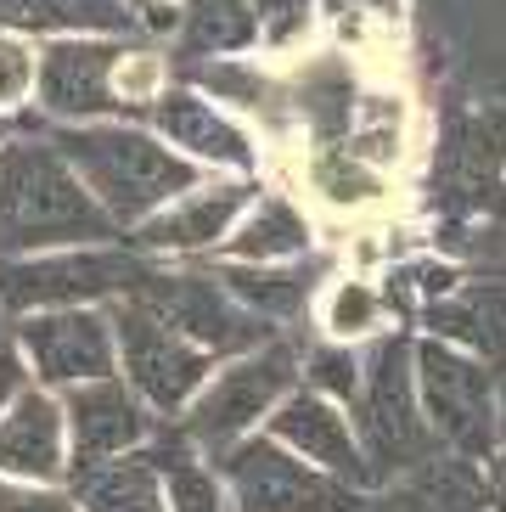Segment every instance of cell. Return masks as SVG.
<instances>
[{
  "instance_id": "21",
  "label": "cell",
  "mask_w": 506,
  "mask_h": 512,
  "mask_svg": "<svg viewBox=\"0 0 506 512\" xmlns=\"http://www.w3.org/2000/svg\"><path fill=\"white\" fill-rule=\"evenodd\" d=\"M0 29L12 34H45V40H68V34H141L130 0H0Z\"/></svg>"
},
{
  "instance_id": "12",
  "label": "cell",
  "mask_w": 506,
  "mask_h": 512,
  "mask_svg": "<svg viewBox=\"0 0 506 512\" xmlns=\"http://www.w3.org/2000/svg\"><path fill=\"white\" fill-rule=\"evenodd\" d=\"M259 197L253 175H203L197 186H186L180 197H169L158 214H147L130 231V248L147 259H192V254H214L231 226H237L248 203Z\"/></svg>"
},
{
  "instance_id": "24",
  "label": "cell",
  "mask_w": 506,
  "mask_h": 512,
  "mask_svg": "<svg viewBox=\"0 0 506 512\" xmlns=\"http://www.w3.org/2000/svg\"><path fill=\"white\" fill-rule=\"evenodd\" d=\"M152 456H158V467H164L169 512H237L225 479L214 473V462L180 434L175 422H164V428L152 434Z\"/></svg>"
},
{
  "instance_id": "6",
  "label": "cell",
  "mask_w": 506,
  "mask_h": 512,
  "mask_svg": "<svg viewBox=\"0 0 506 512\" xmlns=\"http://www.w3.org/2000/svg\"><path fill=\"white\" fill-rule=\"evenodd\" d=\"M152 271L147 254L119 242H85V248H45V254L0 259V310L6 321L34 310H79V304H113L141 287Z\"/></svg>"
},
{
  "instance_id": "4",
  "label": "cell",
  "mask_w": 506,
  "mask_h": 512,
  "mask_svg": "<svg viewBox=\"0 0 506 512\" xmlns=\"http://www.w3.org/2000/svg\"><path fill=\"white\" fill-rule=\"evenodd\" d=\"M298 338L282 332L270 344L248 349V355H231L209 372V383L192 394V406L175 417V428L192 439L203 456H220L225 445L259 434L270 422V411L282 406V394L298 389Z\"/></svg>"
},
{
  "instance_id": "37",
  "label": "cell",
  "mask_w": 506,
  "mask_h": 512,
  "mask_svg": "<svg viewBox=\"0 0 506 512\" xmlns=\"http://www.w3.org/2000/svg\"><path fill=\"white\" fill-rule=\"evenodd\" d=\"M0 141H6V130H0Z\"/></svg>"
},
{
  "instance_id": "10",
  "label": "cell",
  "mask_w": 506,
  "mask_h": 512,
  "mask_svg": "<svg viewBox=\"0 0 506 512\" xmlns=\"http://www.w3.org/2000/svg\"><path fill=\"white\" fill-rule=\"evenodd\" d=\"M12 338H17V349H23V361H29V377L51 394L119 372V344H113V316H107V304L17 316Z\"/></svg>"
},
{
  "instance_id": "7",
  "label": "cell",
  "mask_w": 506,
  "mask_h": 512,
  "mask_svg": "<svg viewBox=\"0 0 506 512\" xmlns=\"http://www.w3.org/2000/svg\"><path fill=\"white\" fill-rule=\"evenodd\" d=\"M107 316H113V344H119V377L152 406V417L175 422L180 411L192 406V394L209 383V372L220 361H214L209 349H197L180 327H169V321L158 316L147 299H135V293L113 299Z\"/></svg>"
},
{
  "instance_id": "33",
  "label": "cell",
  "mask_w": 506,
  "mask_h": 512,
  "mask_svg": "<svg viewBox=\"0 0 506 512\" xmlns=\"http://www.w3.org/2000/svg\"><path fill=\"white\" fill-rule=\"evenodd\" d=\"M130 6H135V17H141V34H147V29H164V34H175V23H180L175 0H130Z\"/></svg>"
},
{
  "instance_id": "3",
  "label": "cell",
  "mask_w": 506,
  "mask_h": 512,
  "mask_svg": "<svg viewBox=\"0 0 506 512\" xmlns=\"http://www.w3.org/2000/svg\"><path fill=\"white\" fill-rule=\"evenodd\" d=\"M349 422H355V439L366 451V467H372V490L439 451L417 400L411 332L388 327L383 338H372L360 349V389L349 400Z\"/></svg>"
},
{
  "instance_id": "23",
  "label": "cell",
  "mask_w": 506,
  "mask_h": 512,
  "mask_svg": "<svg viewBox=\"0 0 506 512\" xmlns=\"http://www.w3.org/2000/svg\"><path fill=\"white\" fill-rule=\"evenodd\" d=\"M214 276L276 332L293 327V316H304V304H315V287H321L310 259H298V265H231V259H220Z\"/></svg>"
},
{
  "instance_id": "28",
  "label": "cell",
  "mask_w": 506,
  "mask_h": 512,
  "mask_svg": "<svg viewBox=\"0 0 506 512\" xmlns=\"http://www.w3.org/2000/svg\"><path fill=\"white\" fill-rule=\"evenodd\" d=\"M34 74H40V51L23 34L0 29V113H17L34 102Z\"/></svg>"
},
{
  "instance_id": "13",
  "label": "cell",
  "mask_w": 506,
  "mask_h": 512,
  "mask_svg": "<svg viewBox=\"0 0 506 512\" xmlns=\"http://www.w3.org/2000/svg\"><path fill=\"white\" fill-rule=\"evenodd\" d=\"M141 119H147V130H158L180 158H192L203 175H209V169H220V175H253V169H259V141H253V130L237 113H225L214 96H203L197 85L158 91V102H152Z\"/></svg>"
},
{
  "instance_id": "9",
  "label": "cell",
  "mask_w": 506,
  "mask_h": 512,
  "mask_svg": "<svg viewBox=\"0 0 506 512\" xmlns=\"http://www.w3.org/2000/svg\"><path fill=\"white\" fill-rule=\"evenodd\" d=\"M135 299H147L169 327H180L197 349H209L214 361H231V355H248V349L282 338L270 321H259L248 304L214 276V265L209 271H164V265L152 259V271L141 276Z\"/></svg>"
},
{
  "instance_id": "22",
  "label": "cell",
  "mask_w": 506,
  "mask_h": 512,
  "mask_svg": "<svg viewBox=\"0 0 506 512\" xmlns=\"http://www.w3.org/2000/svg\"><path fill=\"white\" fill-rule=\"evenodd\" d=\"M310 310H315V338L355 344V349H366L372 338H383L394 327V299L372 276H332V282H321Z\"/></svg>"
},
{
  "instance_id": "16",
  "label": "cell",
  "mask_w": 506,
  "mask_h": 512,
  "mask_svg": "<svg viewBox=\"0 0 506 512\" xmlns=\"http://www.w3.org/2000/svg\"><path fill=\"white\" fill-rule=\"evenodd\" d=\"M0 473L29 484H68L74 456H68V422H62V394L29 389L0 411Z\"/></svg>"
},
{
  "instance_id": "5",
  "label": "cell",
  "mask_w": 506,
  "mask_h": 512,
  "mask_svg": "<svg viewBox=\"0 0 506 512\" xmlns=\"http://www.w3.org/2000/svg\"><path fill=\"white\" fill-rule=\"evenodd\" d=\"M411 361H417V400L428 417V434L439 451L467 456V462H490L506 439L501 422V377L467 349L445 338H411Z\"/></svg>"
},
{
  "instance_id": "34",
  "label": "cell",
  "mask_w": 506,
  "mask_h": 512,
  "mask_svg": "<svg viewBox=\"0 0 506 512\" xmlns=\"http://www.w3.org/2000/svg\"><path fill=\"white\" fill-rule=\"evenodd\" d=\"M484 473H490V490H495V507H506V439H501V451L484 462Z\"/></svg>"
},
{
  "instance_id": "11",
  "label": "cell",
  "mask_w": 506,
  "mask_h": 512,
  "mask_svg": "<svg viewBox=\"0 0 506 512\" xmlns=\"http://www.w3.org/2000/svg\"><path fill=\"white\" fill-rule=\"evenodd\" d=\"M135 40V34H130ZM130 40L119 34H68V40H45L40 46V74H34V102L45 119L57 124H102L124 119L113 74Z\"/></svg>"
},
{
  "instance_id": "32",
  "label": "cell",
  "mask_w": 506,
  "mask_h": 512,
  "mask_svg": "<svg viewBox=\"0 0 506 512\" xmlns=\"http://www.w3.org/2000/svg\"><path fill=\"white\" fill-rule=\"evenodd\" d=\"M327 12L338 23H383L400 12V0H327Z\"/></svg>"
},
{
  "instance_id": "14",
  "label": "cell",
  "mask_w": 506,
  "mask_h": 512,
  "mask_svg": "<svg viewBox=\"0 0 506 512\" xmlns=\"http://www.w3.org/2000/svg\"><path fill=\"white\" fill-rule=\"evenodd\" d=\"M62 422H68V456H74V473L79 467L107 462V456L141 451V445L164 428V417H152V406L124 383L119 372L96 377V383L62 389Z\"/></svg>"
},
{
  "instance_id": "26",
  "label": "cell",
  "mask_w": 506,
  "mask_h": 512,
  "mask_svg": "<svg viewBox=\"0 0 506 512\" xmlns=\"http://www.w3.org/2000/svg\"><path fill=\"white\" fill-rule=\"evenodd\" d=\"M310 192L338 214H360V209H377L388 197L383 169L355 158L349 147H321L310 158Z\"/></svg>"
},
{
  "instance_id": "25",
  "label": "cell",
  "mask_w": 506,
  "mask_h": 512,
  "mask_svg": "<svg viewBox=\"0 0 506 512\" xmlns=\"http://www.w3.org/2000/svg\"><path fill=\"white\" fill-rule=\"evenodd\" d=\"M175 46L192 62H214V57H242L259 40L248 0H175Z\"/></svg>"
},
{
  "instance_id": "17",
  "label": "cell",
  "mask_w": 506,
  "mask_h": 512,
  "mask_svg": "<svg viewBox=\"0 0 506 512\" xmlns=\"http://www.w3.org/2000/svg\"><path fill=\"white\" fill-rule=\"evenodd\" d=\"M366 512H495V490L484 462L433 451L428 462L377 484L366 496Z\"/></svg>"
},
{
  "instance_id": "27",
  "label": "cell",
  "mask_w": 506,
  "mask_h": 512,
  "mask_svg": "<svg viewBox=\"0 0 506 512\" xmlns=\"http://www.w3.org/2000/svg\"><path fill=\"white\" fill-rule=\"evenodd\" d=\"M298 383L315 394H327L338 406H349L360 389V349L355 344H332V338H315V344L298 349Z\"/></svg>"
},
{
  "instance_id": "2",
  "label": "cell",
  "mask_w": 506,
  "mask_h": 512,
  "mask_svg": "<svg viewBox=\"0 0 506 512\" xmlns=\"http://www.w3.org/2000/svg\"><path fill=\"white\" fill-rule=\"evenodd\" d=\"M57 152L74 164V175L90 186L102 214L119 231H135L147 214H158L169 197L203 181L192 158H180L158 130L135 119H102V124H62Z\"/></svg>"
},
{
  "instance_id": "36",
  "label": "cell",
  "mask_w": 506,
  "mask_h": 512,
  "mask_svg": "<svg viewBox=\"0 0 506 512\" xmlns=\"http://www.w3.org/2000/svg\"><path fill=\"white\" fill-rule=\"evenodd\" d=\"M0 338H6V310H0Z\"/></svg>"
},
{
  "instance_id": "30",
  "label": "cell",
  "mask_w": 506,
  "mask_h": 512,
  "mask_svg": "<svg viewBox=\"0 0 506 512\" xmlns=\"http://www.w3.org/2000/svg\"><path fill=\"white\" fill-rule=\"evenodd\" d=\"M0 512H79L68 484H29L0 473Z\"/></svg>"
},
{
  "instance_id": "15",
  "label": "cell",
  "mask_w": 506,
  "mask_h": 512,
  "mask_svg": "<svg viewBox=\"0 0 506 512\" xmlns=\"http://www.w3.org/2000/svg\"><path fill=\"white\" fill-rule=\"evenodd\" d=\"M265 434L282 439L293 456L315 462L321 473H332V479L355 484V490H372V467H366V451H360V439H355L349 406H338V400H327V394L304 389V383L287 389L282 406L270 411Z\"/></svg>"
},
{
  "instance_id": "31",
  "label": "cell",
  "mask_w": 506,
  "mask_h": 512,
  "mask_svg": "<svg viewBox=\"0 0 506 512\" xmlns=\"http://www.w3.org/2000/svg\"><path fill=\"white\" fill-rule=\"evenodd\" d=\"M34 377H29V361H23V349H17V338L12 332H6V338H0V411L12 406L17 394L29 389Z\"/></svg>"
},
{
  "instance_id": "20",
  "label": "cell",
  "mask_w": 506,
  "mask_h": 512,
  "mask_svg": "<svg viewBox=\"0 0 506 512\" xmlns=\"http://www.w3.org/2000/svg\"><path fill=\"white\" fill-rule=\"evenodd\" d=\"M79 512H169V496H164V467L152 456V439L141 451H124V456H107L96 467H79L74 479Z\"/></svg>"
},
{
  "instance_id": "8",
  "label": "cell",
  "mask_w": 506,
  "mask_h": 512,
  "mask_svg": "<svg viewBox=\"0 0 506 512\" xmlns=\"http://www.w3.org/2000/svg\"><path fill=\"white\" fill-rule=\"evenodd\" d=\"M209 462L225 479L237 512H366V496H372V490H355V484L321 473L315 462L293 456L265 428L225 445Z\"/></svg>"
},
{
  "instance_id": "18",
  "label": "cell",
  "mask_w": 506,
  "mask_h": 512,
  "mask_svg": "<svg viewBox=\"0 0 506 512\" xmlns=\"http://www.w3.org/2000/svg\"><path fill=\"white\" fill-rule=\"evenodd\" d=\"M417 316L428 338H445L484 361L495 377H506V282H462L445 299L422 304Z\"/></svg>"
},
{
  "instance_id": "1",
  "label": "cell",
  "mask_w": 506,
  "mask_h": 512,
  "mask_svg": "<svg viewBox=\"0 0 506 512\" xmlns=\"http://www.w3.org/2000/svg\"><path fill=\"white\" fill-rule=\"evenodd\" d=\"M119 226L102 214L90 186L57 152L51 136L0 141V259L113 242Z\"/></svg>"
},
{
  "instance_id": "19",
  "label": "cell",
  "mask_w": 506,
  "mask_h": 512,
  "mask_svg": "<svg viewBox=\"0 0 506 512\" xmlns=\"http://www.w3.org/2000/svg\"><path fill=\"white\" fill-rule=\"evenodd\" d=\"M310 254H315L310 214L282 192H259L248 203V214L231 226V237L220 242V259H231V265H298Z\"/></svg>"
},
{
  "instance_id": "29",
  "label": "cell",
  "mask_w": 506,
  "mask_h": 512,
  "mask_svg": "<svg viewBox=\"0 0 506 512\" xmlns=\"http://www.w3.org/2000/svg\"><path fill=\"white\" fill-rule=\"evenodd\" d=\"M253 23H259V40L265 46H293L304 23L315 17V0H248Z\"/></svg>"
},
{
  "instance_id": "35",
  "label": "cell",
  "mask_w": 506,
  "mask_h": 512,
  "mask_svg": "<svg viewBox=\"0 0 506 512\" xmlns=\"http://www.w3.org/2000/svg\"><path fill=\"white\" fill-rule=\"evenodd\" d=\"M501 422H506V377H501Z\"/></svg>"
}]
</instances>
